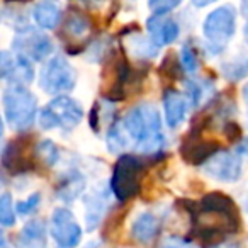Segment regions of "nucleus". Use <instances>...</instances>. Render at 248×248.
Returning a JSON list of instances; mask_svg holds the SVG:
<instances>
[{
    "label": "nucleus",
    "mask_w": 248,
    "mask_h": 248,
    "mask_svg": "<svg viewBox=\"0 0 248 248\" xmlns=\"http://www.w3.org/2000/svg\"><path fill=\"white\" fill-rule=\"evenodd\" d=\"M194 223V236L204 243L216 245L228 234L240 231L241 219L238 207L230 196L223 192H209L199 201L190 204Z\"/></svg>",
    "instance_id": "1"
},
{
    "label": "nucleus",
    "mask_w": 248,
    "mask_h": 248,
    "mask_svg": "<svg viewBox=\"0 0 248 248\" xmlns=\"http://www.w3.org/2000/svg\"><path fill=\"white\" fill-rule=\"evenodd\" d=\"M121 126L128 140V146L133 145L143 155H155L165 145L160 112L150 102L131 107L124 119H121Z\"/></svg>",
    "instance_id": "2"
},
{
    "label": "nucleus",
    "mask_w": 248,
    "mask_h": 248,
    "mask_svg": "<svg viewBox=\"0 0 248 248\" xmlns=\"http://www.w3.org/2000/svg\"><path fill=\"white\" fill-rule=\"evenodd\" d=\"M100 95L107 102H121L129 95L136 83L143 82L140 72L129 65L128 58L123 53L110 51L104 58L102 73H100Z\"/></svg>",
    "instance_id": "3"
},
{
    "label": "nucleus",
    "mask_w": 248,
    "mask_h": 248,
    "mask_svg": "<svg viewBox=\"0 0 248 248\" xmlns=\"http://www.w3.org/2000/svg\"><path fill=\"white\" fill-rule=\"evenodd\" d=\"M5 119L14 131L24 133L34 124L38 114V99L24 85H11L2 95Z\"/></svg>",
    "instance_id": "4"
},
{
    "label": "nucleus",
    "mask_w": 248,
    "mask_h": 248,
    "mask_svg": "<svg viewBox=\"0 0 248 248\" xmlns=\"http://www.w3.org/2000/svg\"><path fill=\"white\" fill-rule=\"evenodd\" d=\"M146 169V162L135 155H121L110 177V190L119 202L133 199L141 190V177Z\"/></svg>",
    "instance_id": "5"
},
{
    "label": "nucleus",
    "mask_w": 248,
    "mask_h": 248,
    "mask_svg": "<svg viewBox=\"0 0 248 248\" xmlns=\"http://www.w3.org/2000/svg\"><path fill=\"white\" fill-rule=\"evenodd\" d=\"M83 109L73 97L56 95L46 107L39 110V126L43 129H65L72 131L82 123Z\"/></svg>",
    "instance_id": "6"
},
{
    "label": "nucleus",
    "mask_w": 248,
    "mask_h": 248,
    "mask_svg": "<svg viewBox=\"0 0 248 248\" xmlns=\"http://www.w3.org/2000/svg\"><path fill=\"white\" fill-rule=\"evenodd\" d=\"M236 31V11L233 5H221L206 16L202 24L204 38L207 41V51L217 55L231 41Z\"/></svg>",
    "instance_id": "7"
},
{
    "label": "nucleus",
    "mask_w": 248,
    "mask_h": 248,
    "mask_svg": "<svg viewBox=\"0 0 248 248\" xmlns=\"http://www.w3.org/2000/svg\"><path fill=\"white\" fill-rule=\"evenodd\" d=\"M75 70L68 63V60L62 55H56L51 60H48L39 73V87L51 95H63V93L70 92L75 89Z\"/></svg>",
    "instance_id": "8"
},
{
    "label": "nucleus",
    "mask_w": 248,
    "mask_h": 248,
    "mask_svg": "<svg viewBox=\"0 0 248 248\" xmlns=\"http://www.w3.org/2000/svg\"><path fill=\"white\" fill-rule=\"evenodd\" d=\"M36 146H32V138L29 135H21L14 138L2 152L0 163L5 172L11 175H26L36 169Z\"/></svg>",
    "instance_id": "9"
},
{
    "label": "nucleus",
    "mask_w": 248,
    "mask_h": 248,
    "mask_svg": "<svg viewBox=\"0 0 248 248\" xmlns=\"http://www.w3.org/2000/svg\"><path fill=\"white\" fill-rule=\"evenodd\" d=\"M202 129L192 128L180 141V156L189 165H204L214 153L221 150L219 141L204 136Z\"/></svg>",
    "instance_id": "10"
},
{
    "label": "nucleus",
    "mask_w": 248,
    "mask_h": 248,
    "mask_svg": "<svg viewBox=\"0 0 248 248\" xmlns=\"http://www.w3.org/2000/svg\"><path fill=\"white\" fill-rule=\"evenodd\" d=\"M49 233L60 248H75L82 240V228L66 207H56L49 221Z\"/></svg>",
    "instance_id": "11"
},
{
    "label": "nucleus",
    "mask_w": 248,
    "mask_h": 248,
    "mask_svg": "<svg viewBox=\"0 0 248 248\" xmlns=\"http://www.w3.org/2000/svg\"><path fill=\"white\" fill-rule=\"evenodd\" d=\"M204 172L217 182H236L241 177V156L219 150L204 163Z\"/></svg>",
    "instance_id": "12"
},
{
    "label": "nucleus",
    "mask_w": 248,
    "mask_h": 248,
    "mask_svg": "<svg viewBox=\"0 0 248 248\" xmlns=\"http://www.w3.org/2000/svg\"><path fill=\"white\" fill-rule=\"evenodd\" d=\"M14 49L17 55L28 58L29 62H43L53 53V41L46 34L26 28L14 39Z\"/></svg>",
    "instance_id": "13"
},
{
    "label": "nucleus",
    "mask_w": 248,
    "mask_h": 248,
    "mask_svg": "<svg viewBox=\"0 0 248 248\" xmlns=\"http://www.w3.org/2000/svg\"><path fill=\"white\" fill-rule=\"evenodd\" d=\"M92 22L87 14L82 11H70L63 21V36H65V48L70 55H78L82 48H85V36L90 32Z\"/></svg>",
    "instance_id": "14"
},
{
    "label": "nucleus",
    "mask_w": 248,
    "mask_h": 248,
    "mask_svg": "<svg viewBox=\"0 0 248 248\" xmlns=\"http://www.w3.org/2000/svg\"><path fill=\"white\" fill-rule=\"evenodd\" d=\"M146 29H148L150 41L162 48L165 45H172L180 34V26L175 19L167 17V16H152L146 21Z\"/></svg>",
    "instance_id": "15"
},
{
    "label": "nucleus",
    "mask_w": 248,
    "mask_h": 248,
    "mask_svg": "<svg viewBox=\"0 0 248 248\" xmlns=\"http://www.w3.org/2000/svg\"><path fill=\"white\" fill-rule=\"evenodd\" d=\"M187 109H189V104L179 90H165V93H163V112H165V121L169 128L173 129L182 124V121L186 119Z\"/></svg>",
    "instance_id": "16"
},
{
    "label": "nucleus",
    "mask_w": 248,
    "mask_h": 248,
    "mask_svg": "<svg viewBox=\"0 0 248 248\" xmlns=\"http://www.w3.org/2000/svg\"><path fill=\"white\" fill-rule=\"evenodd\" d=\"M63 9L60 0H38L32 7V19L41 29H56L62 21Z\"/></svg>",
    "instance_id": "17"
},
{
    "label": "nucleus",
    "mask_w": 248,
    "mask_h": 248,
    "mask_svg": "<svg viewBox=\"0 0 248 248\" xmlns=\"http://www.w3.org/2000/svg\"><path fill=\"white\" fill-rule=\"evenodd\" d=\"M160 231V221L155 214L152 213H141L131 226V234L138 243L148 245L156 238Z\"/></svg>",
    "instance_id": "18"
},
{
    "label": "nucleus",
    "mask_w": 248,
    "mask_h": 248,
    "mask_svg": "<svg viewBox=\"0 0 248 248\" xmlns=\"http://www.w3.org/2000/svg\"><path fill=\"white\" fill-rule=\"evenodd\" d=\"M21 248H45L46 247V224L41 219H32L24 224L17 238Z\"/></svg>",
    "instance_id": "19"
},
{
    "label": "nucleus",
    "mask_w": 248,
    "mask_h": 248,
    "mask_svg": "<svg viewBox=\"0 0 248 248\" xmlns=\"http://www.w3.org/2000/svg\"><path fill=\"white\" fill-rule=\"evenodd\" d=\"M83 189H85L83 175L80 172H77V170H72L68 173H63L58 187H56V194H58V197L62 201L72 202V201H75L83 192Z\"/></svg>",
    "instance_id": "20"
},
{
    "label": "nucleus",
    "mask_w": 248,
    "mask_h": 248,
    "mask_svg": "<svg viewBox=\"0 0 248 248\" xmlns=\"http://www.w3.org/2000/svg\"><path fill=\"white\" fill-rule=\"evenodd\" d=\"M34 78V70L31 66V62L24 56L17 55L16 58V65H14V70H12L11 77L9 80L12 82V85H28V83L32 82Z\"/></svg>",
    "instance_id": "21"
},
{
    "label": "nucleus",
    "mask_w": 248,
    "mask_h": 248,
    "mask_svg": "<svg viewBox=\"0 0 248 248\" xmlns=\"http://www.w3.org/2000/svg\"><path fill=\"white\" fill-rule=\"evenodd\" d=\"M106 141L110 153H119L124 148H128V140H126V135H124L123 126H121V119H116L110 124V128L106 136Z\"/></svg>",
    "instance_id": "22"
},
{
    "label": "nucleus",
    "mask_w": 248,
    "mask_h": 248,
    "mask_svg": "<svg viewBox=\"0 0 248 248\" xmlns=\"http://www.w3.org/2000/svg\"><path fill=\"white\" fill-rule=\"evenodd\" d=\"M182 72H184V68H182V65H180L179 56L173 55V53H169V55L163 58V62L160 63V68H158L160 77H162L163 80H167V82H175V80H179Z\"/></svg>",
    "instance_id": "23"
},
{
    "label": "nucleus",
    "mask_w": 248,
    "mask_h": 248,
    "mask_svg": "<svg viewBox=\"0 0 248 248\" xmlns=\"http://www.w3.org/2000/svg\"><path fill=\"white\" fill-rule=\"evenodd\" d=\"M34 152H36V158L45 163L46 167H53L60 160V150L51 140H43V141H39L38 145H36Z\"/></svg>",
    "instance_id": "24"
},
{
    "label": "nucleus",
    "mask_w": 248,
    "mask_h": 248,
    "mask_svg": "<svg viewBox=\"0 0 248 248\" xmlns=\"http://www.w3.org/2000/svg\"><path fill=\"white\" fill-rule=\"evenodd\" d=\"M104 202H106V199H104V197H100V194H92V196L87 199V202H85V206H87L85 219H87V223H89V230H93V228L99 224Z\"/></svg>",
    "instance_id": "25"
},
{
    "label": "nucleus",
    "mask_w": 248,
    "mask_h": 248,
    "mask_svg": "<svg viewBox=\"0 0 248 248\" xmlns=\"http://www.w3.org/2000/svg\"><path fill=\"white\" fill-rule=\"evenodd\" d=\"M221 72H223V75L226 77L228 80L245 78V77L248 75V56L226 62L223 65V68H221Z\"/></svg>",
    "instance_id": "26"
},
{
    "label": "nucleus",
    "mask_w": 248,
    "mask_h": 248,
    "mask_svg": "<svg viewBox=\"0 0 248 248\" xmlns=\"http://www.w3.org/2000/svg\"><path fill=\"white\" fill-rule=\"evenodd\" d=\"M16 224V207L9 192L0 196V226L12 228Z\"/></svg>",
    "instance_id": "27"
},
{
    "label": "nucleus",
    "mask_w": 248,
    "mask_h": 248,
    "mask_svg": "<svg viewBox=\"0 0 248 248\" xmlns=\"http://www.w3.org/2000/svg\"><path fill=\"white\" fill-rule=\"evenodd\" d=\"M180 65L186 72H196L197 70V53L194 49V46L190 43H186V45L180 48Z\"/></svg>",
    "instance_id": "28"
},
{
    "label": "nucleus",
    "mask_w": 248,
    "mask_h": 248,
    "mask_svg": "<svg viewBox=\"0 0 248 248\" xmlns=\"http://www.w3.org/2000/svg\"><path fill=\"white\" fill-rule=\"evenodd\" d=\"M39 204H41V194L34 192V194H31L28 199L19 201V202L16 204V213L21 214V216H29V214H32L38 209Z\"/></svg>",
    "instance_id": "29"
},
{
    "label": "nucleus",
    "mask_w": 248,
    "mask_h": 248,
    "mask_svg": "<svg viewBox=\"0 0 248 248\" xmlns=\"http://www.w3.org/2000/svg\"><path fill=\"white\" fill-rule=\"evenodd\" d=\"M182 4V0H148V7L153 16H165L170 11L177 9Z\"/></svg>",
    "instance_id": "30"
},
{
    "label": "nucleus",
    "mask_w": 248,
    "mask_h": 248,
    "mask_svg": "<svg viewBox=\"0 0 248 248\" xmlns=\"http://www.w3.org/2000/svg\"><path fill=\"white\" fill-rule=\"evenodd\" d=\"M16 58L9 51H0V78H9L14 70Z\"/></svg>",
    "instance_id": "31"
},
{
    "label": "nucleus",
    "mask_w": 248,
    "mask_h": 248,
    "mask_svg": "<svg viewBox=\"0 0 248 248\" xmlns=\"http://www.w3.org/2000/svg\"><path fill=\"white\" fill-rule=\"evenodd\" d=\"M223 133H224V138L230 143H238L241 140V128L240 124L234 123V121H224Z\"/></svg>",
    "instance_id": "32"
},
{
    "label": "nucleus",
    "mask_w": 248,
    "mask_h": 248,
    "mask_svg": "<svg viewBox=\"0 0 248 248\" xmlns=\"http://www.w3.org/2000/svg\"><path fill=\"white\" fill-rule=\"evenodd\" d=\"M158 248H190V245L187 243L184 238H179V236H170L160 245Z\"/></svg>",
    "instance_id": "33"
},
{
    "label": "nucleus",
    "mask_w": 248,
    "mask_h": 248,
    "mask_svg": "<svg viewBox=\"0 0 248 248\" xmlns=\"http://www.w3.org/2000/svg\"><path fill=\"white\" fill-rule=\"evenodd\" d=\"M89 121H90V126H92L93 131H99V126H97V123L100 121V114H99V109H97V106L92 107V110H90V116H89Z\"/></svg>",
    "instance_id": "34"
},
{
    "label": "nucleus",
    "mask_w": 248,
    "mask_h": 248,
    "mask_svg": "<svg viewBox=\"0 0 248 248\" xmlns=\"http://www.w3.org/2000/svg\"><path fill=\"white\" fill-rule=\"evenodd\" d=\"M236 155L248 158V138L241 140V141L238 143V146H236Z\"/></svg>",
    "instance_id": "35"
},
{
    "label": "nucleus",
    "mask_w": 248,
    "mask_h": 248,
    "mask_svg": "<svg viewBox=\"0 0 248 248\" xmlns=\"http://www.w3.org/2000/svg\"><path fill=\"white\" fill-rule=\"evenodd\" d=\"M192 2V5L194 7H197V9H202V7H207V5H211V4H214L216 0H190Z\"/></svg>",
    "instance_id": "36"
},
{
    "label": "nucleus",
    "mask_w": 248,
    "mask_h": 248,
    "mask_svg": "<svg viewBox=\"0 0 248 248\" xmlns=\"http://www.w3.org/2000/svg\"><path fill=\"white\" fill-rule=\"evenodd\" d=\"M0 248H9L7 238H5V233L2 231V228H0Z\"/></svg>",
    "instance_id": "37"
},
{
    "label": "nucleus",
    "mask_w": 248,
    "mask_h": 248,
    "mask_svg": "<svg viewBox=\"0 0 248 248\" xmlns=\"http://www.w3.org/2000/svg\"><path fill=\"white\" fill-rule=\"evenodd\" d=\"M240 11H241V14L247 16V17H248V0H241Z\"/></svg>",
    "instance_id": "38"
},
{
    "label": "nucleus",
    "mask_w": 248,
    "mask_h": 248,
    "mask_svg": "<svg viewBox=\"0 0 248 248\" xmlns=\"http://www.w3.org/2000/svg\"><path fill=\"white\" fill-rule=\"evenodd\" d=\"M243 100H245V104H247V110H248V82L245 83V87H243Z\"/></svg>",
    "instance_id": "39"
},
{
    "label": "nucleus",
    "mask_w": 248,
    "mask_h": 248,
    "mask_svg": "<svg viewBox=\"0 0 248 248\" xmlns=\"http://www.w3.org/2000/svg\"><path fill=\"white\" fill-rule=\"evenodd\" d=\"M7 2H12V4H24V2H29V0H7Z\"/></svg>",
    "instance_id": "40"
},
{
    "label": "nucleus",
    "mask_w": 248,
    "mask_h": 248,
    "mask_svg": "<svg viewBox=\"0 0 248 248\" xmlns=\"http://www.w3.org/2000/svg\"><path fill=\"white\" fill-rule=\"evenodd\" d=\"M4 135V121H2V117H0V136Z\"/></svg>",
    "instance_id": "41"
},
{
    "label": "nucleus",
    "mask_w": 248,
    "mask_h": 248,
    "mask_svg": "<svg viewBox=\"0 0 248 248\" xmlns=\"http://www.w3.org/2000/svg\"><path fill=\"white\" fill-rule=\"evenodd\" d=\"M243 34H245V39H247V43H248V22H247V26H245V29H243Z\"/></svg>",
    "instance_id": "42"
}]
</instances>
